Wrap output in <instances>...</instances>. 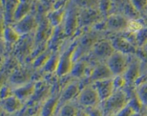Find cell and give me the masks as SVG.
<instances>
[{"label": "cell", "mask_w": 147, "mask_h": 116, "mask_svg": "<svg viewBox=\"0 0 147 116\" xmlns=\"http://www.w3.org/2000/svg\"><path fill=\"white\" fill-rule=\"evenodd\" d=\"M129 101L128 95L123 90H116L109 98L100 102L99 107L103 112V116H115L127 105Z\"/></svg>", "instance_id": "obj_1"}, {"label": "cell", "mask_w": 147, "mask_h": 116, "mask_svg": "<svg viewBox=\"0 0 147 116\" xmlns=\"http://www.w3.org/2000/svg\"><path fill=\"white\" fill-rule=\"evenodd\" d=\"M78 49L77 44H73L60 56L58 67H57L56 74L58 77H62L67 74H70L74 62V55L76 54V50Z\"/></svg>", "instance_id": "obj_2"}, {"label": "cell", "mask_w": 147, "mask_h": 116, "mask_svg": "<svg viewBox=\"0 0 147 116\" xmlns=\"http://www.w3.org/2000/svg\"><path fill=\"white\" fill-rule=\"evenodd\" d=\"M76 100L80 106L84 107V109L98 106L100 103L98 95L93 84L83 87L80 90Z\"/></svg>", "instance_id": "obj_3"}, {"label": "cell", "mask_w": 147, "mask_h": 116, "mask_svg": "<svg viewBox=\"0 0 147 116\" xmlns=\"http://www.w3.org/2000/svg\"><path fill=\"white\" fill-rule=\"evenodd\" d=\"M106 64L110 69L113 75H123L127 68V54L119 51H115L106 60Z\"/></svg>", "instance_id": "obj_4"}, {"label": "cell", "mask_w": 147, "mask_h": 116, "mask_svg": "<svg viewBox=\"0 0 147 116\" xmlns=\"http://www.w3.org/2000/svg\"><path fill=\"white\" fill-rule=\"evenodd\" d=\"M80 82L77 81L70 82L62 90L61 94L60 95V100H59L58 109L66 103H71L74 99L77 98L80 93Z\"/></svg>", "instance_id": "obj_5"}, {"label": "cell", "mask_w": 147, "mask_h": 116, "mask_svg": "<svg viewBox=\"0 0 147 116\" xmlns=\"http://www.w3.org/2000/svg\"><path fill=\"white\" fill-rule=\"evenodd\" d=\"M91 51L96 58L104 59L106 61V60L111 56L116 50L111 42L104 40H99L95 42L92 46Z\"/></svg>", "instance_id": "obj_6"}, {"label": "cell", "mask_w": 147, "mask_h": 116, "mask_svg": "<svg viewBox=\"0 0 147 116\" xmlns=\"http://www.w3.org/2000/svg\"><path fill=\"white\" fill-rule=\"evenodd\" d=\"M93 85L98 95L100 102L106 100L115 92L113 78L96 81L93 83Z\"/></svg>", "instance_id": "obj_7"}, {"label": "cell", "mask_w": 147, "mask_h": 116, "mask_svg": "<svg viewBox=\"0 0 147 116\" xmlns=\"http://www.w3.org/2000/svg\"><path fill=\"white\" fill-rule=\"evenodd\" d=\"M129 19L123 14H113L109 15L106 20L107 29L114 32L126 31Z\"/></svg>", "instance_id": "obj_8"}, {"label": "cell", "mask_w": 147, "mask_h": 116, "mask_svg": "<svg viewBox=\"0 0 147 116\" xmlns=\"http://www.w3.org/2000/svg\"><path fill=\"white\" fill-rule=\"evenodd\" d=\"M12 27L20 35H25L35 30L37 27V21L34 16L30 14L20 21L15 22Z\"/></svg>", "instance_id": "obj_9"}, {"label": "cell", "mask_w": 147, "mask_h": 116, "mask_svg": "<svg viewBox=\"0 0 147 116\" xmlns=\"http://www.w3.org/2000/svg\"><path fill=\"white\" fill-rule=\"evenodd\" d=\"M36 90V84L34 82L26 83L13 89V95L21 100L23 103L31 100Z\"/></svg>", "instance_id": "obj_10"}, {"label": "cell", "mask_w": 147, "mask_h": 116, "mask_svg": "<svg viewBox=\"0 0 147 116\" xmlns=\"http://www.w3.org/2000/svg\"><path fill=\"white\" fill-rule=\"evenodd\" d=\"M113 77L114 76L113 75L110 69L109 68L107 64L105 62L100 63V64H97L95 67H93L88 77L91 84H93V82L96 81L111 79L113 78Z\"/></svg>", "instance_id": "obj_11"}, {"label": "cell", "mask_w": 147, "mask_h": 116, "mask_svg": "<svg viewBox=\"0 0 147 116\" xmlns=\"http://www.w3.org/2000/svg\"><path fill=\"white\" fill-rule=\"evenodd\" d=\"M60 95L52 96L47 98L40 106V116H54L59 107Z\"/></svg>", "instance_id": "obj_12"}, {"label": "cell", "mask_w": 147, "mask_h": 116, "mask_svg": "<svg viewBox=\"0 0 147 116\" xmlns=\"http://www.w3.org/2000/svg\"><path fill=\"white\" fill-rule=\"evenodd\" d=\"M1 108L8 114H14L20 111L23 107L24 103L19 100L14 95L1 100Z\"/></svg>", "instance_id": "obj_13"}, {"label": "cell", "mask_w": 147, "mask_h": 116, "mask_svg": "<svg viewBox=\"0 0 147 116\" xmlns=\"http://www.w3.org/2000/svg\"><path fill=\"white\" fill-rule=\"evenodd\" d=\"M111 42L116 51L121 52L125 54H132L136 51V47L132 44L131 42L124 37H116Z\"/></svg>", "instance_id": "obj_14"}, {"label": "cell", "mask_w": 147, "mask_h": 116, "mask_svg": "<svg viewBox=\"0 0 147 116\" xmlns=\"http://www.w3.org/2000/svg\"><path fill=\"white\" fill-rule=\"evenodd\" d=\"M139 74H140V63L139 61L136 60L128 64L126 72L123 76L126 80V83L132 84L136 82V80L139 78Z\"/></svg>", "instance_id": "obj_15"}, {"label": "cell", "mask_w": 147, "mask_h": 116, "mask_svg": "<svg viewBox=\"0 0 147 116\" xmlns=\"http://www.w3.org/2000/svg\"><path fill=\"white\" fill-rule=\"evenodd\" d=\"M32 3L29 1H18L13 14V20L15 22L20 21L30 14Z\"/></svg>", "instance_id": "obj_16"}, {"label": "cell", "mask_w": 147, "mask_h": 116, "mask_svg": "<svg viewBox=\"0 0 147 116\" xmlns=\"http://www.w3.org/2000/svg\"><path fill=\"white\" fill-rule=\"evenodd\" d=\"M30 73H28L27 70L19 69L14 71V72L11 74L9 81L10 82H12V84H16L17 87H18L30 82Z\"/></svg>", "instance_id": "obj_17"}, {"label": "cell", "mask_w": 147, "mask_h": 116, "mask_svg": "<svg viewBox=\"0 0 147 116\" xmlns=\"http://www.w3.org/2000/svg\"><path fill=\"white\" fill-rule=\"evenodd\" d=\"M88 66L86 62L83 60H78L74 62L72 70L70 71V75L74 78L83 79L84 77H88L87 75Z\"/></svg>", "instance_id": "obj_18"}, {"label": "cell", "mask_w": 147, "mask_h": 116, "mask_svg": "<svg viewBox=\"0 0 147 116\" xmlns=\"http://www.w3.org/2000/svg\"><path fill=\"white\" fill-rule=\"evenodd\" d=\"M3 38L7 43H16L20 40V35L12 26H7L3 30Z\"/></svg>", "instance_id": "obj_19"}, {"label": "cell", "mask_w": 147, "mask_h": 116, "mask_svg": "<svg viewBox=\"0 0 147 116\" xmlns=\"http://www.w3.org/2000/svg\"><path fill=\"white\" fill-rule=\"evenodd\" d=\"M64 17V8L53 9L47 14V19L53 27H57L61 24Z\"/></svg>", "instance_id": "obj_20"}, {"label": "cell", "mask_w": 147, "mask_h": 116, "mask_svg": "<svg viewBox=\"0 0 147 116\" xmlns=\"http://www.w3.org/2000/svg\"><path fill=\"white\" fill-rule=\"evenodd\" d=\"M60 56L57 53L53 54L50 56L49 60H47V62L42 67V70H44L45 72L49 73H53L56 72L58 67L59 60H60Z\"/></svg>", "instance_id": "obj_21"}, {"label": "cell", "mask_w": 147, "mask_h": 116, "mask_svg": "<svg viewBox=\"0 0 147 116\" xmlns=\"http://www.w3.org/2000/svg\"><path fill=\"white\" fill-rule=\"evenodd\" d=\"M79 110L73 103H68L62 105L57 111V116H78Z\"/></svg>", "instance_id": "obj_22"}, {"label": "cell", "mask_w": 147, "mask_h": 116, "mask_svg": "<svg viewBox=\"0 0 147 116\" xmlns=\"http://www.w3.org/2000/svg\"><path fill=\"white\" fill-rule=\"evenodd\" d=\"M98 14V11H95L93 9H87L81 14H80V19H78V21L83 22L84 25H86L87 23H92L93 21H96Z\"/></svg>", "instance_id": "obj_23"}, {"label": "cell", "mask_w": 147, "mask_h": 116, "mask_svg": "<svg viewBox=\"0 0 147 116\" xmlns=\"http://www.w3.org/2000/svg\"><path fill=\"white\" fill-rule=\"evenodd\" d=\"M78 23V18L77 16L74 15V13H72L67 17L66 22L65 24L64 32L67 34H73L76 31V28Z\"/></svg>", "instance_id": "obj_24"}, {"label": "cell", "mask_w": 147, "mask_h": 116, "mask_svg": "<svg viewBox=\"0 0 147 116\" xmlns=\"http://www.w3.org/2000/svg\"><path fill=\"white\" fill-rule=\"evenodd\" d=\"M136 94L143 107H147V80L138 85Z\"/></svg>", "instance_id": "obj_25"}, {"label": "cell", "mask_w": 147, "mask_h": 116, "mask_svg": "<svg viewBox=\"0 0 147 116\" xmlns=\"http://www.w3.org/2000/svg\"><path fill=\"white\" fill-rule=\"evenodd\" d=\"M52 54L48 52H42L39 54L33 62V67L34 68H42Z\"/></svg>", "instance_id": "obj_26"}, {"label": "cell", "mask_w": 147, "mask_h": 116, "mask_svg": "<svg viewBox=\"0 0 147 116\" xmlns=\"http://www.w3.org/2000/svg\"><path fill=\"white\" fill-rule=\"evenodd\" d=\"M123 15L128 19L130 18V19H136L138 18L139 15V12L135 9L133 4L131 3V1L129 3L126 4L124 7V14Z\"/></svg>", "instance_id": "obj_27"}, {"label": "cell", "mask_w": 147, "mask_h": 116, "mask_svg": "<svg viewBox=\"0 0 147 116\" xmlns=\"http://www.w3.org/2000/svg\"><path fill=\"white\" fill-rule=\"evenodd\" d=\"M144 28L143 25L136 19H129L126 31L131 34H136Z\"/></svg>", "instance_id": "obj_28"}, {"label": "cell", "mask_w": 147, "mask_h": 116, "mask_svg": "<svg viewBox=\"0 0 147 116\" xmlns=\"http://www.w3.org/2000/svg\"><path fill=\"white\" fill-rule=\"evenodd\" d=\"M135 40L140 47H144L147 41V27H144L142 30L135 34Z\"/></svg>", "instance_id": "obj_29"}, {"label": "cell", "mask_w": 147, "mask_h": 116, "mask_svg": "<svg viewBox=\"0 0 147 116\" xmlns=\"http://www.w3.org/2000/svg\"><path fill=\"white\" fill-rule=\"evenodd\" d=\"M113 87H114L115 91L116 90H122L123 87L126 85V80H125L124 77L123 75H118L115 76L113 77Z\"/></svg>", "instance_id": "obj_30"}, {"label": "cell", "mask_w": 147, "mask_h": 116, "mask_svg": "<svg viewBox=\"0 0 147 116\" xmlns=\"http://www.w3.org/2000/svg\"><path fill=\"white\" fill-rule=\"evenodd\" d=\"M84 111L89 116H103V112H102L101 109L99 107V105L96 106V107L86 108L84 109Z\"/></svg>", "instance_id": "obj_31"}, {"label": "cell", "mask_w": 147, "mask_h": 116, "mask_svg": "<svg viewBox=\"0 0 147 116\" xmlns=\"http://www.w3.org/2000/svg\"><path fill=\"white\" fill-rule=\"evenodd\" d=\"M131 3L139 13L147 9V1H131Z\"/></svg>", "instance_id": "obj_32"}, {"label": "cell", "mask_w": 147, "mask_h": 116, "mask_svg": "<svg viewBox=\"0 0 147 116\" xmlns=\"http://www.w3.org/2000/svg\"><path fill=\"white\" fill-rule=\"evenodd\" d=\"M135 112L134 111L133 109L127 105L125 107H123L121 111H119L117 114L115 116H132V115Z\"/></svg>", "instance_id": "obj_33"}, {"label": "cell", "mask_w": 147, "mask_h": 116, "mask_svg": "<svg viewBox=\"0 0 147 116\" xmlns=\"http://www.w3.org/2000/svg\"><path fill=\"white\" fill-rule=\"evenodd\" d=\"M13 95V90L7 86H2L1 89V100L7 98Z\"/></svg>", "instance_id": "obj_34"}, {"label": "cell", "mask_w": 147, "mask_h": 116, "mask_svg": "<svg viewBox=\"0 0 147 116\" xmlns=\"http://www.w3.org/2000/svg\"><path fill=\"white\" fill-rule=\"evenodd\" d=\"M111 8V1H101L100 4V8L99 9L103 12H107L110 10Z\"/></svg>", "instance_id": "obj_35"}, {"label": "cell", "mask_w": 147, "mask_h": 116, "mask_svg": "<svg viewBox=\"0 0 147 116\" xmlns=\"http://www.w3.org/2000/svg\"><path fill=\"white\" fill-rule=\"evenodd\" d=\"M143 48L145 50H146V51H147V41H146V42L145 43V44H144V45Z\"/></svg>", "instance_id": "obj_36"}, {"label": "cell", "mask_w": 147, "mask_h": 116, "mask_svg": "<svg viewBox=\"0 0 147 116\" xmlns=\"http://www.w3.org/2000/svg\"><path fill=\"white\" fill-rule=\"evenodd\" d=\"M37 116H40V115H37Z\"/></svg>", "instance_id": "obj_37"}]
</instances>
